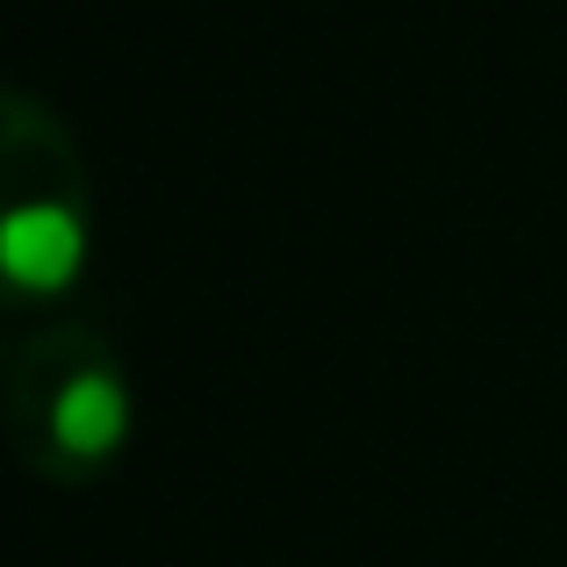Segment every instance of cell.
<instances>
[{
  "label": "cell",
  "mask_w": 567,
  "mask_h": 567,
  "mask_svg": "<svg viewBox=\"0 0 567 567\" xmlns=\"http://www.w3.org/2000/svg\"><path fill=\"white\" fill-rule=\"evenodd\" d=\"M8 453L51 488H94L115 474L137 431V388L115 338L86 317H58L8 352L0 381Z\"/></svg>",
  "instance_id": "6da1fadb"
},
{
  "label": "cell",
  "mask_w": 567,
  "mask_h": 567,
  "mask_svg": "<svg viewBox=\"0 0 567 567\" xmlns=\"http://www.w3.org/2000/svg\"><path fill=\"white\" fill-rule=\"evenodd\" d=\"M94 251V181L72 123L0 80V309H43L80 288Z\"/></svg>",
  "instance_id": "7a4b0ae2"
},
{
  "label": "cell",
  "mask_w": 567,
  "mask_h": 567,
  "mask_svg": "<svg viewBox=\"0 0 567 567\" xmlns=\"http://www.w3.org/2000/svg\"><path fill=\"white\" fill-rule=\"evenodd\" d=\"M0 381H8V360H0Z\"/></svg>",
  "instance_id": "3957f363"
}]
</instances>
